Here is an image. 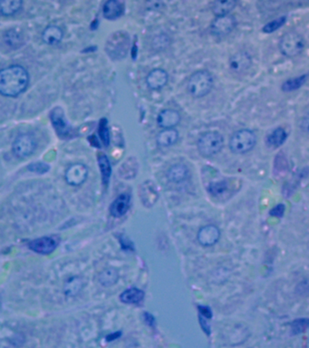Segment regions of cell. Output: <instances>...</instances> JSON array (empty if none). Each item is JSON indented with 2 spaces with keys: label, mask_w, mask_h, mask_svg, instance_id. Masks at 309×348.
<instances>
[{
  "label": "cell",
  "mask_w": 309,
  "mask_h": 348,
  "mask_svg": "<svg viewBox=\"0 0 309 348\" xmlns=\"http://www.w3.org/2000/svg\"><path fill=\"white\" fill-rule=\"evenodd\" d=\"M29 84L27 71L19 65H12L0 70V94L16 97L26 91Z\"/></svg>",
  "instance_id": "6da1fadb"
},
{
  "label": "cell",
  "mask_w": 309,
  "mask_h": 348,
  "mask_svg": "<svg viewBox=\"0 0 309 348\" xmlns=\"http://www.w3.org/2000/svg\"><path fill=\"white\" fill-rule=\"evenodd\" d=\"M214 85L213 76L210 72L205 70L198 71L190 76L187 84L188 91L190 95L195 98L206 96L212 91Z\"/></svg>",
  "instance_id": "7a4b0ae2"
},
{
  "label": "cell",
  "mask_w": 309,
  "mask_h": 348,
  "mask_svg": "<svg viewBox=\"0 0 309 348\" xmlns=\"http://www.w3.org/2000/svg\"><path fill=\"white\" fill-rule=\"evenodd\" d=\"M257 143V135L250 129H241L234 132L229 139V149L236 154H244L250 152Z\"/></svg>",
  "instance_id": "3957f363"
},
{
  "label": "cell",
  "mask_w": 309,
  "mask_h": 348,
  "mask_svg": "<svg viewBox=\"0 0 309 348\" xmlns=\"http://www.w3.org/2000/svg\"><path fill=\"white\" fill-rule=\"evenodd\" d=\"M224 144L223 136L218 131H208L197 142L198 151L204 157H212L221 152Z\"/></svg>",
  "instance_id": "277c9868"
},
{
  "label": "cell",
  "mask_w": 309,
  "mask_h": 348,
  "mask_svg": "<svg viewBox=\"0 0 309 348\" xmlns=\"http://www.w3.org/2000/svg\"><path fill=\"white\" fill-rule=\"evenodd\" d=\"M306 41L302 35L291 31L286 33L279 42V49L285 56L295 57L304 51Z\"/></svg>",
  "instance_id": "5b68a950"
},
{
  "label": "cell",
  "mask_w": 309,
  "mask_h": 348,
  "mask_svg": "<svg viewBox=\"0 0 309 348\" xmlns=\"http://www.w3.org/2000/svg\"><path fill=\"white\" fill-rule=\"evenodd\" d=\"M37 148V141L32 135L23 133L17 136L13 142L12 150L16 157L19 159L28 157L35 152Z\"/></svg>",
  "instance_id": "8992f818"
},
{
  "label": "cell",
  "mask_w": 309,
  "mask_h": 348,
  "mask_svg": "<svg viewBox=\"0 0 309 348\" xmlns=\"http://www.w3.org/2000/svg\"><path fill=\"white\" fill-rule=\"evenodd\" d=\"M60 239L58 237L47 236V237H42L39 239L31 240L28 243V247L30 250L36 253L42 254V255H48L57 248Z\"/></svg>",
  "instance_id": "52a82bcc"
},
{
  "label": "cell",
  "mask_w": 309,
  "mask_h": 348,
  "mask_svg": "<svg viewBox=\"0 0 309 348\" xmlns=\"http://www.w3.org/2000/svg\"><path fill=\"white\" fill-rule=\"evenodd\" d=\"M237 25V20L231 15L217 16L211 25V32L217 37H226L229 33L233 31Z\"/></svg>",
  "instance_id": "ba28073f"
},
{
  "label": "cell",
  "mask_w": 309,
  "mask_h": 348,
  "mask_svg": "<svg viewBox=\"0 0 309 348\" xmlns=\"http://www.w3.org/2000/svg\"><path fill=\"white\" fill-rule=\"evenodd\" d=\"M51 121L57 134L63 139H68L74 135V131L65 118L64 111L60 107L54 108L51 113Z\"/></svg>",
  "instance_id": "9c48e42d"
},
{
  "label": "cell",
  "mask_w": 309,
  "mask_h": 348,
  "mask_svg": "<svg viewBox=\"0 0 309 348\" xmlns=\"http://www.w3.org/2000/svg\"><path fill=\"white\" fill-rule=\"evenodd\" d=\"M88 176V169L82 163L71 165L65 172V180L72 186H79L84 183Z\"/></svg>",
  "instance_id": "30bf717a"
},
{
  "label": "cell",
  "mask_w": 309,
  "mask_h": 348,
  "mask_svg": "<svg viewBox=\"0 0 309 348\" xmlns=\"http://www.w3.org/2000/svg\"><path fill=\"white\" fill-rule=\"evenodd\" d=\"M220 238H221V230L217 226L213 224L202 227L197 235L199 243L203 247H211L216 244Z\"/></svg>",
  "instance_id": "8fae6325"
},
{
  "label": "cell",
  "mask_w": 309,
  "mask_h": 348,
  "mask_svg": "<svg viewBox=\"0 0 309 348\" xmlns=\"http://www.w3.org/2000/svg\"><path fill=\"white\" fill-rule=\"evenodd\" d=\"M251 56L246 51H239L235 53L228 60L230 70L237 74L244 73L245 71L248 70L251 65Z\"/></svg>",
  "instance_id": "7c38bea8"
},
{
  "label": "cell",
  "mask_w": 309,
  "mask_h": 348,
  "mask_svg": "<svg viewBox=\"0 0 309 348\" xmlns=\"http://www.w3.org/2000/svg\"><path fill=\"white\" fill-rule=\"evenodd\" d=\"M180 122V114L174 109H164L157 116V124L163 129H174Z\"/></svg>",
  "instance_id": "4fadbf2b"
},
{
  "label": "cell",
  "mask_w": 309,
  "mask_h": 348,
  "mask_svg": "<svg viewBox=\"0 0 309 348\" xmlns=\"http://www.w3.org/2000/svg\"><path fill=\"white\" fill-rule=\"evenodd\" d=\"M146 85L152 90H160L167 85L169 81L168 73L162 68H156L151 71L146 76Z\"/></svg>",
  "instance_id": "5bb4252c"
},
{
  "label": "cell",
  "mask_w": 309,
  "mask_h": 348,
  "mask_svg": "<svg viewBox=\"0 0 309 348\" xmlns=\"http://www.w3.org/2000/svg\"><path fill=\"white\" fill-rule=\"evenodd\" d=\"M131 197L128 194L118 196L110 206V213L114 218L125 216L130 208Z\"/></svg>",
  "instance_id": "9a60e30c"
},
{
  "label": "cell",
  "mask_w": 309,
  "mask_h": 348,
  "mask_svg": "<svg viewBox=\"0 0 309 348\" xmlns=\"http://www.w3.org/2000/svg\"><path fill=\"white\" fill-rule=\"evenodd\" d=\"M124 10L125 7L122 2L116 0H109L103 5V16L109 20H114L123 15Z\"/></svg>",
  "instance_id": "2e32d148"
},
{
  "label": "cell",
  "mask_w": 309,
  "mask_h": 348,
  "mask_svg": "<svg viewBox=\"0 0 309 348\" xmlns=\"http://www.w3.org/2000/svg\"><path fill=\"white\" fill-rule=\"evenodd\" d=\"M179 140V132L175 129H163L156 136L158 146L167 148L174 145Z\"/></svg>",
  "instance_id": "e0dca14e"
},
{
  "label": "cell",
  "mask_w": 309,
  "mask_h": 348,
  "mask_svg": "<svg viewBox=\"0 0 309 348\" xmlns=\"http://www.w3.org/2000/svg\"><path fill=\"white\" fill-rule=\"evenodd\" d=\"M189 177V170L184 164H175L169 169L167 178L170 181L174 183H179L184 181Z\"/></svg>",
  "instance_id": "ac0fdd59"
},
{
  "label": "cell",
  "mask_w": 309,
  "mask_h": 348,
  "mask_svg": "<svg viewBox=\"0 0 309 348\" xmlns=\"http://www.w3.org/2000/svg\"><path fill=\"white\" fill-rule=\"evenodd\" d=\"M63 37H64V33L62 31V29L54 25L48 26L44 30L42 34L44 42L52 45L59 44L61 40L63 39Z\"/></svg>",
  "instance_id": "d6986e66"
},
{
  "label": "cell",
  "mask_w": 309,
  "mask_h": 348,
  "mask_svg": "<svg viewBox=\"0 0 309 348\" xmlns=\"http://www.w3.org/2000/svg\"><path fill=\"white\" fill-rule=\"evenodd\" d=\"M143 298V291L137 288H128L120 295L121 301L125 304H139Z\"/></svg>",
  "instance_id": "ffe728a7"
},
{
  "label": "cell",
  "mask_w": 309,
  "mask_h": 348,
  "mask_svg": "<svg viewBox=\"0 0 309 348\" xmlns=\"http://www.w3.org/2000/svg\"><path fill=\"white\" fill-rule=\"evenodd\" d=\"M236 5V2L232 0L228 1H215L212 3V10L213 14L217 16H226L233 9Z\"/></svg>",
  "instance_id": "44dd1931"
},
{
  "label": "cell",
  "mask_w": 309,
  "mask_h": 348,
  "mask_svg": "<svg viewBox=\"0 0 309 348\" xmlns=\"http://www.w3.org/2000/svg\"><path fill=\"white\" fill-rule=\"evenodd\" d=\"M21 0H5L0 1V14L3 16H12L21 9Z\"/></svg>",
  "instance_id": "7402d4cb"
},
{
  "label": "cell",
  "mask_w": 309,
  "mask_h": 348,
  "mask_svg": "<svg viewBox=\"0 0 309 348\" xmlns=\"http://www.w3.org/2000/svg\"><path fill=\"white\" fill-rule=\"evenodd\" d=\"M287 136V132L283 128H277L266 137V144L272 148H278L285 142Z\"/></svg>",
  "instance_id": "603a6c76"
},
{
  "label": "cell",
  "mask_w": 309,
  "mask_h": 348,
  "mask_svg": "<svg viewBox=\"0 0 309 348\" xmlns=\"http://www.w3.org/2000/svg\"><path fill=\"white\" fill-rule=\"evenodd\" d=\"M119 279V273L115 268H107L103 270L99 276V282L103 287H112Z\"/></svg>",
  "instance_id": "cb8c5ba5"
},
{
  "label": "cell",
  "mask_w": 309,
  "mask_h": 348,
  "mask_svg": "<svg viewBox=\"0 0 309 348\" xmlns=\"http://www.w3.org/2000/svg\"><path fill=\"white\" fill-rule=\"evenodd\" d=\"M98 164H99V168L102 174V179H103V184H107L109 182V179L111 177L112 174V168H111V164L109 162V159L106 155L102 154L98 158Z\"/></svg>",
  "instance_id": "d4e9b609"
},
{
  "label": "cell",
  "mask_w": 309,
  "mask_h": 348,
  "mask_svg": "<svg viewBox=\"0 0 309 348\" xmlns=\"http://www.w3.org/2000/svg\"><path fill=\"white\" fill-rule=\"evenodd\" d=\"M307 75L304 76H299L297 78H292V79H288L286 82H284L282 85V90L284 92H292L294 90H297L304 85L307 81Z\"/></svg>",
  "instance_id": "484cf974"
},
{
  "label": "cell",
  "mask_w": 309,
  "mask_h": 348,
  "mask_svg": "<svg viewBox=\"0 0 309 348\" xmlns=\"http://www.w3.org/2000/svg\"><path fill=\"white\" fill-rule=\"evenodd\" d=\"M82 279L80 277H73L71 278L68 282L65 285V295H67L68 297H73L76 296V294L78 293L82 289Z\"/></svg>",
  "instance_id": "4316f807"
},
{
  "label": "cell",
  "mask_w": 309,
  "mask_h": 348,
  "mask_svg": "<svg viewBox=\"0 0 309 348\" xmlns=\"http://www.w3.org/2000/svg\"><path fill=\"white\" fill-rule=\"evenodd\" d=\"M170 44V38L167 35H160L152 41V46L155 50L163 51L167 48Z\"/></svg>",
  "instance_id": "83f0119b"
},
{
  "label": "cell",
  "mask_w": 309,
  "mask_h": 348,
  "mask_svg": "<svg viewBox=\"0 0 309 348\" xmlns=\"http://www.w3.org/2000/svg\"><path fill=\"white\" fill-rule=\"evenodd\" d=\"M286 20H287L286 16H281V17H279L277 19H275L273 21L267 23L266 26H264V27H263V32L272 33L276 31L279 27H282L283 25L285 24Z\"/></svg>",
  "instance_id": "f1b7e54d"
},
{
  "label": "cell",
  "mask_w": 309,
  "mask_h": 348,
  "mask_svg": "<svg viewBox=\"0 0 309 348\" xmlns=\"http://www.w3.org/2000/svg\"><path fill=\"white\" fill-rule=\"evenodd\" d=\"M228 189V185L225 181H221L217 183H212L209 187V190L212 195H221Z\"/></svg>",
  "instance_id": "f546056e"
},
{
  "label": "cell",
  "mask_w": 309,
  "mask_h": 348,
  "mask_svg": "<svg viewBox=\"0 0 309 348\" xmlns=\"http://www.w3.org/2000/svg\"><path fill=\"white\" fill-rule=\"evenodd\" d=\"M99 134L101 136V139L103 141V144L105 146H108L109 141H110V138H109V130L108 127H107V122L106 120H102L101 124H100V126H99Z\"/></svg>",
  "instance_id": "4dcf8cb0"
},
{
  "label": "cell",
  "mask_w": 309,
  "mask_h": 348,
  "mask_svg": "<svg viewBox=\"0 0 309 348\" xmlns=\"http://www.w3.org/2000/svg\"><path fill=\"white\" fill-rule=\"evenodd\" d=\"M308 326H309L308 318H303V319L294 321L291 328H292V332L295 333L296 335H298L301 332H304L307 329Z\"/></svg>",
  "instance_id": "1f68e13d"
},
{
  "label": "cell",
  "mask_w": 309,
  "mask_h": 348,
  "mask_svg": "<svg viewBox=\"0 0 309 348\" xmlns=\"http://www.w3.org/2000/svg\"><path fill=\"white\" fill-rule=\"evenodd\" d=\"M48 164L44 163H34L28 166V170L32 173L38 174H44L49 171Z\"/></svg>",
  "instance_id": "d6a6232c"
},
{
  "label": "cell",
  "mask_w": 309,
  "mask_h": 348,
  "mask_svg": "<svg viewBox=\"0 0 309 348\" xmlns=\"http://www.w3.org/2000/svg\"><path fill=\"white\" fill-rule=\"evenodd\" d=\"M17 32H16L15 30H11L9 32H7L6 36H5V39L6 40V43L9 45H15L16 46L17 44L20 43V40H21V37L20 35H18L16 38H15L16 36Z\"/></svg>",
  "instance_id": "836d02e7"
},
{
  "label": "cell",
  "mask_w": 309,
  "mask_h": 348,
  "mask_svg": "<svg viewBox=\"0 0 309 348\" xmlns=\"http://www.w3.org/2000/svg\"><path fill=\"white\" fill-rule=\"evenodd\" d=\"M284 212H285V206L283 204H278L274 209H272L270 215L275 217L281 218L284 214Z\"/></svg>",
  "instance_id": "e575fe53"
},
{
  "label": "cell",
  "mask_w": 309,
  "mask_h": 348,
  "mask_svg": "<svg viewBox=\"0 0 309 348\" xmlns=\"http://www.w3.org/2000/svg\"><path fill=\"white\" fill-rule=\"evenodd\" d=\"M120 336H121V333H120V332H118V333H114V334H111L110 336L107 337V340H108L109 342H110V341H113L114 339L118 338Z\"/></svg>",
  "instance_id": "d590c367"
},
{
  "label": "cell",
  "mask_w": 309,
  "mask_h": 348,
  "mask_svg": "<svg viewBox=\"0 0 309 348\" xmlns=\"http://www.w3.org/2000/svg\"><path fill=\"white\" fill-rule=\"evenodd\" d=\"M0 304H1V300H0Z\"/></svg>",
  "instance_id": "8d00e7d4"
}]
</instances>
